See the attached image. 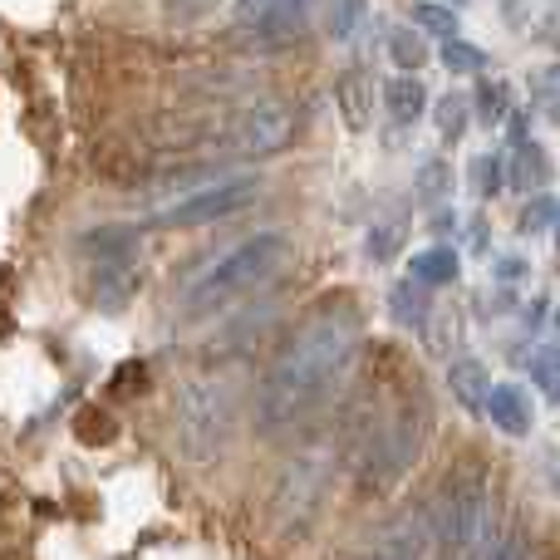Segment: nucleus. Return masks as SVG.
Instances as JSON below:
<instances>
[{"label":"nucleus","mask_w":560,"mask_h":560,"mask_svg":"<svg viewBox=\"0 0 560 560\" xmlns=\"http://www.w3.org/2000/svg\"><path fill=\"white\" fill-rule=\"evenodd\" d=\"M359 325H364L359 305H349V300H335L305 319V329L285 345V354L271 364L261 394H256V423L266 433L300 423L329 394V384L345 374L359 349Z\"/></svg>","instance_id":"1"},{"label":"nucleus","mask_w":560,"mask_h":560,"mask_svg":"<svg viewBox=\"0 0 560 560\" xmlns=\"http://www.w3.org/2000/svg\"><path fill=\"white\" fill-rule=\"evenodd\" d=\"M443 65L453 69V74H477V69H482V55H477V45H467V39H453V35H447Z\"/></svg>","instance_id":"19"},{"label":"nucleus","mask_w":560,"mask_h":560,"mask_svg":"<svg viewBox=\"0 0 560 560\" xmlns=\"http://www.w3.org/2000/svg\"><path fill=\"white\" fill-rule=\"evenodd\" d=\"M271 5H276V0H236V15H242L246 25H261Z\"/></svg>","instance_id":"24"},{"label":"nucleus","mask_w":560,"mask_h":560,"mask_svg":"<svg viewBox=\"0 0 560 560\" xmlns=\"http://www.w3.org/2000/svg\"><path fill=\"white\" fill-rule=\"evenodd\" d=\"M477 192H497V183H502V173H497V167H502V158H477Z\"/></svg>","instance_id":"23"},{"label":"nucleus","mask_w":560,"mask_h":560,"mask_svg":"<svg viewBox=\"0 0 560 560\" xmlns=\"http://www.w3.org/2000/svg\"><path fill=\"white\" fill-rule=\"evenodd\" d=\"M532 378H536V388H541L551 404H560V349L556 345H546V349H536L532 354Z\"/></svg>","instance_id":"15"},{"label":"nucleus","mask_w":560,"mask_h":560,"mask_svg":"<svg viewBox=\"0 0 560 560\" xmlns=\"http://www.w3.org/2000/svg\"><path fill=\"white\" fill-rule=\"evenodd\" d=\"M335 98H339V114H345V124L354 128V133H364L369 114H374V79H369L364 69H345V74L335 79Z\"/></svg>","instance_id":"9"},{"label":"nucleus","mask_w":560,"mask_h":560,"mask_svg":"<svg viewBox=\"0 0 560 560\" xmlns=\"http://www.w3.org/2000/svg\"><path fill=\"white\" fill-rule=\"evenodd\" d=\"M226 438H232V388L202 378V384H187L177 398V443L192 463H207L212 453H222Z\"/></svg>","instance_id":"4"},{"label":"nucleus","mask_w":560,"mask_h":560,"mask_svg":"<svg viewBox=\"0 0 560 560\" xmlns=\"http://www.w3.org/2000/svg\"><path fill=\"white\" fill-rule=\"evenodd\" d=\"M378 551H388V556H423V551H438V546H433V526H428V512L398 516L394 532L378 536Z\"/></svg>","instance_id":"10"},{"label":"nucleus","mask_w":560,"mask_h":560,"mask_svg":"<svg viewBox=\"0 0 560 560\" xmlns=\"http://www.w3.org/2000/svg\"><path fill=\"white\" fill-rule=\"evenodd\" d=\"M384 108H388V118H394V124H413V118L428 108V89L418 84L413 74L388 79V84H384Z\"/></svg>","instance_id":"11"},{"label":"nucleus","mask_w":560,"mask_h":560,"mask_svg":"<svg viewBox=\"0 0 560 560\" xmlns=\"http://www.w3.org/2000/svg\"><path fill=\"white\" fill-rule=\"evenodd\" d=\"M467 108H472V104H467L463 94H447L443 104H438V133H443V138H463L467 133Z\"/></svg>","instance_id":"18"},{"label":"nucleus","mask_w":560,"mask_h":560,"mask_svg":"<svg viewBox=\"0 0 560 560\" xmlns=\"http://www.w3.org/2000/svg\"><path fill=\"white\" fill-rule=\"evenodd\" d=\"M447 378H453V394L463 398L467 408H482V398H487V374H482V364L477 359H463V364H453L447 369Z\"/></svg>","instance_id":"14"},{"label":"nucleus","mask_w":560,"mask_h":560,"mask_svg":"<svg viewBox=\"0 0 560 560\" xmlns=\"http://www.w3.org/2000/svg\"><path fill=\"white\" fill-rule=\"evenodd\" d=\"M532 207H536V212H526V217H522L526 232H532V226H546V222L556 217V202H532Z\"/></svg>","instance_id":"25"},{"label":"nucleus","mask_w":560,"mask_h":560,"mask_svg":"<svg viewBox=\"0 0 560 560\" xmlns=\"http://www.w3.org/2000/svg\"><path fill=\"white\" fill-rule=\"evenodd\" d=\"M325 487H329V463L319 453H305L280 472L276 497H271V516L276 526H310V516L319 512L325 502Z\"/></svg>","instance_id":"5"},{"label":"nucleus","mask_w":560,"mask_h":560,"mask_svg":"<svg viewBox=\"0 0 560 560\" xmlns=\"http://www.w3.org/2000/svg\"><path fill=\"white\" fill-rule=\"evenodd\" d=\"M408 271H413V280H423V285H447L457 276V256H453V246H433V252H418Z\"/></svg>","instance_id":"13"},{"label":"nucleus","mask_w":560,"mask_h":560,"mask_svg":"<svg viewBox=\"0 0 560 560\" xmlns=\"http://www.w3.org/2000/svg\"><path fill=\"white\" fill-rule=\"evenodd\" d=\"M261 197V183L252 177H236V183H217L202 187V192H187L177 202H167L163 212H153V226H207V222H222V217L242 212Z\"/></svg>","instance_id":"6"},{"label":"nucleus","mask_w":560,"mask_h":560,"mask_svg":"<svg viewBox=\"0 0 560 560\" xmlns=\"http://www.w3.org/2000/svg\"><path fill=\"white\" fill-rule=\"evenodd\" d=\"M506 108H512V84H506V79H487V84L477 89V114H482L487 124H502Z\"/></svg>","instance_id":"16"},{"label":"nucleus","mask_w":560,"mask_h":560,"mask_svg":"<svg viewBox=\"0 0 560 560\" xmlns=\"http://www.w3.org/2000/svg\"><path fill=\"white\" fill-rule=\"evenodd\" d=\"M388 55H394V65L418 69V65H423V59H428L423 35H418V30H394V35H388Z\"/></svg>","instance_id":"17"},{"label":"nucleus","mask_w":560,"mask_h":560,"mask_svg":"<svg viewBox=\"0 0 560 560\" xmlns=\"http://www.w3.org/2000/svg\"><path fill=\"white\" fill-rule=\"evenodd\" d=\"M285 261H290V236H285V232H261V236H252V242L232 246L222 261L207 266V271L197 276L192 285H187L183 310L202 315V310L226 305V300H236V295H246V290L266 285V280H271Z\"/></svg>","instance_id":"2"},{"label":"nucleus","mask_w":560,"mask_h":560,"mask_svg":"<svg viewBox=\"0 0 560 560\" xmlns=\"http://www.w3.org/2000/svg\"><path fill=\"white\" fill-rule=\"evenodd\" d=\"M290 138H295V114L285 104H256L226 124L217 148L232 158H266V153H280Z\"/></svg>","instance_id":"7"},{"label":"nucleus","mask_w":560,"mask_h":560,"mask_svg":"<svg viewBox=\"0 0 560 560\" xmlns=\"http://www.w3.org/2000/svg\"><path fill=\"white\" fill-rule=\"evenodd\" d=\"M428 526H433L438 551H492V502H487L482 477L447 472L443 492L428 506Z\"/></svg>","instance_id":"3"},{"label":"nucleus","mask_w":560,"mask_h":560,"mask_svg":"<svg viewBox=\"0 0 560 560\" xmlns=\"http://www.w3.org/2000/svg\"><path fill=\"white\" fill-rule=\"evenodd\" d=\"M546 177H551V158H546V148H541V143H526V138H516L512 183L522 187V192H532V187H541Z\"/></svg>","instance_id":"12"},{"label":"nucleus","mask_w":560,"mask_h":560,"mask_svg":"<svg viewBox=\"0 0 560 560\" xmlns=\"http://www.w3.org/2000/svg\"><path fill=\"white\" fill-rule=\"evenodd\" d=\"M413 20H418L423 30L453 35V10H447V5H433V0H423V5H413Z\"/></svg>","instance_id":"21"},{"label":"nucleus","mask_w":560,"mask_h":560,"mask_svg":"<svg viewBox=\"0 0 560 560\" xmlns=\"http://www.w3.org/2000/svg\"><path fill=\"white\" fill-rule=\"evenodd\" d=\"M482 408L492 413V423L502 428V433H512V438H526V433H532V398H526V388H516V384L487 388Z\"/></svg>","instance_id":"8"},{"label":"nucleus","mask_w":560,"mask_h":560,"mask_svg":"<svg viewBox=\"0 0 560 560\" xmlns=\"http://www.w3.org/2000/svg\"><path fill=\"white\" fill-rule=\"evenodd\" d=\"M536 104L560 124V65L551 69H536Z\"/></svg>","instance_id":"20"},{"label":"nucleus","mask_w":560,"mask_h":560,"mask_svg":"<svg viewBox=\"0 0 560 560\" xmlns=\"http://www.w3.org/2000/svg\"><path fill=\"white\" fill-rule=\"evenodd\" d=\"M546 35H551V39H556V45H560V15L551 20V25H546Z\"/></svg>","instance_id":"26"},{"label":"nucleus","mask_w":560,"mask_h":560,"mask_svg":"<svg viewBox=\"0 0 560 560\" xmlns=\"http://www.w3.org/2000/svg\"><path fill=\"white\" fill-rule=\"evenodd\" d=\"M359 20H364V0H339V5H335V15H329V30H335L339 39H345L349 30L359 25Z\"/></svg>","instance_id":"22"}]
</instances>
